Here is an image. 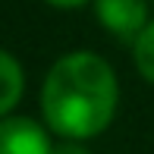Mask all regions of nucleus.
<instances>
[{"mask_svg": "<svg viewBox=\"0 0 154 154\" xmlns=\"http://www.w3.org/2000/svg\"><path fill=\"white\" fill-rule=\"evenodd\" d=\"M120 85L116 72L104 57L91 51H72L47 69L41 85L44 126L60 138L85 142L113 123Z\"/></svg>", "mask_w": 154, "mask_h": 154, "instance_id": "1", "label": "nucleus"}, {"mask_svg": "<svg viewBox=\"0 0 154 154\" xmlns=\"http://www.w3.org/2000/svg\"><path fill=\"white\" fill-rule=\"evenodd\" d=\"M94 16L101 29H107L123 44H132L151 22L148 0H94Z\"/></svg>", "mask_w": 154, "mask_h": 154, "instance_id": "2", "label": "nucleus"}, {"mask_svg": "<svg viewBox=\"0 0 154 154\" xmlns=\"http://www.w3.org/2000/svg\"><path fill=\"white\" fill-rule=\"evenodd\" d=\"M0 154H54L51 129L32 116H3L0 120Z\"/></svg>", "mask_w": 154, "mask_h": 154, "instance_id": "3", "label": "nucleus"}, {"mask_svg": "<svg viewBox=\"0 0 154 154\" xmlns=\"http://www.w3.org/2000/svg\"><path fill=\"white\" fill-rule=\"evenodd\" d=\"M22 91H25L22 63L13 57L10 51L0 47V120L13 113V107L22 101Z\"/></svg>", "mask_w": 154, "mask_h": 154, "instance_id": "4", "label": "nucleus"}, {"mask_svg": "<svg viewBox=\"0 0 154 154\" xmlns=\"http://www.w3.org/2000/svg\"><path fill=\"white\" fill-rule=\"evenodd\" d=\"M132 60H135L138 75L154 85V19L142 29V35L132 41Z\"/></svg>", "mask_w": 154, "mask_h": 154, "instance_id": "5", "label": "nucleus"}, {"mask_svg": "<svg viewBox=\"0 0 154 154\" xmlns=\"http://www.w3.org/2000/svg\"><path fill=\"white\" fill-rule=\"evenodd\" d=\"M54 154H88V148L82 142H72V138H63L60 145H54Z\"/></svg>", "mask_w": 154, "mask_h": 154, "instance_id": "6", "label": "nucleus"}, {"mask_svg": "<svg viewBox=\"0 0 154 154\" xmlns=\"http://www.w3.org/2000/svg\"><path fill=\"white\" fill-rule=\"evenodd\" d=\"M44 3L57 6V10H75V6H85V3H94V0H44Z\"/></svg>", "mask_w": 154, "mask_h": 154, "instance_id": "7", "label": "nucleus"}]
</instances>
